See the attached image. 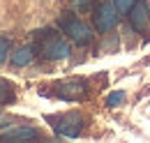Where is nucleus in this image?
<instances>
[{"mask_svg":"<svg viewBox=\"0 0 150 143\" xmlns=\"http://www.w3.org/2000/svg\"><path fill=\"white\" fill-rule=\"evenodd\" d=\"M139 0H113V5H115V9H118V14H129V9L136 5Z\"/></svg>","mask_w":150,"mask_h":143,"instance_id":"11","label":"nucleus"},{"mask_svg":"<svg viewBox=\"0 0 150 143\" xmlns=\"http://www.w3.org/2000/svg\"><path fill=\"white\" fill-rule=\"evenodd\" d=\"M125 102V92L122 90H115V92H111L109 97H106V106L109 108H115L118 104H122Z\"/></svg>","mask_w":150,"mask_h":143,"instance_id":"10","label":"nucleus"},{"mask_svg":"<svg viewBox=\"0 0 150 143\" xmlns=\"http://www.w3.org/2000/svg\"><path fill=\"white\" fill-rule=\"evenodd\" d=\"M39 132L35 127H7V129H2L0 132V139H5V141H28V139H37Z\"/></svg>","mask_w":150,"mask_h":143,"instance_id":"7","label":"nucleus"},{"mask_svg":"<svg viewBox=\"0 0 150 143\" xmlns=\"http://www.w3.org/2000/svg\"><path fill=\"white\" fill-rule=\"evenodd\" d=\"M14 97H16L14 86H12L9 81L0 79V104H9V102H14Z\"/></svg>","mask_w":150,"mask_h":143,"instance_id":"9","label":"nucleus"},{"mask_svg":"<svg viewBox=\"0 0 150 143\" xmlns=\"http://www.w3.org/2000/svg\"><path fill=\"white\" fill-rule=\"evenodd\" d=\"M53 95L65 102H81L88 97V81L83 79H67L53 86Z\"/></svg>","mask_w":150,"mask_h":143,"instance_id":"3","label":"nucleus"},{"mask_svg":"<svg viewBox=\"0 0 150 143\" xmlns=\"http://www.w3.org/2000/svg\"><path fill=\"white\" fill-rule=\"evenodd\" d=\"M53 129H56L58 136H65V139H76L79 134H81V129H83V118H81V113H65V115H60L53 120Z\"/></svg>","mask_w":150,"mask_h":143,"instance_id":"4","label":"nucleus"},{"mask_svg":"<svg viewBox=\"0 0 150 143\" xmlns=\"http://www.w3.org/2000/svg\"><path fill=\"white\" fill-rule=\"evenodd\" d=\"M93 7V0H72V9L74 12H88Z\"/></svg>","mask_w":150,"mask_h":143,"instance_id":"13","label":"nucleus"},{"mask_svg":"<svg viewBox=\"0 0 150 143\" xmlns=\"http://www.w3.org/2000/svg\"><path fill=\"white\" fill-rule=\"evenodd\" d=\"M58 28L69 37L76 46H88V44L93 42V37H95L93 28H90L88 23H83L81 18H76L74 14H69V12H65L62 16L58 18Z\"/></svg>","mask_w":150,"mask_h":143,"instance_id":"1","label":"nucleus"},{"mask_svg":"<svg viewBox=\"0 0 150 143\" xmlns=\"http://www.w3.org/2000/svg\"><path fill=\"white\" fill-rule=\"evenodd\" d=\"M148 21H150V9L143 5V2H136V5L129 9V23H132V28H134L136 33H146Z\"/></svg>","mask_w":150,"mask_h":143,"instance_id":"6","label":"nucleus"},{"mask_svg":"<svg viewBox=\"0 0 150 143\" xmlns=\"http://www.w3.org/2000/svg\"><path fill=\"white\" fill-rule=\"evenodd\" d=\"M33 58H35V46H21L16 51H12V65H16V67H23V65H30L33 62Z\"/></svg>","mask_w":150,"mask_h":143,"instance_id":"8","label":"nucleus"},{"mask_svg":"<svg viewBox=\"0 0 150 143\" xmlns=\"http://www.w3.org/2000/svg\"><path fill=\"white\" fill-rule=\"evenodd\" d=\"M7 55H12V42L7 37H0V62H5Z\"/></svg>","mask_w":150,"mask_h":143,"instance_id":"12","label":"nucleus"},{"mask_svg":"<svg viewBox=\"0 0 150 143\" xmlns=\"http://www.w3.org/2000/svg\"><path fill=\"white\" fill-rule=\"evenodd\" d=\"M42 55L46 60H65L72 53V46L67 39H62L60 33H53V30H44V37H42Z\"/></svg>","mask_w":150,"mask_h":143,"instance_id":"2","label":"nucleus"},{"mask_svg":"<svg viewBox=\"0 0 150 143\" xmlns=\"http://www.w3.org/2000/svg\"><path fill=\"white\" fill-rule=\"evenodd\" d=\"M118 9L113 2H102L97 9H95V30L97 33H109L115 28L118 23Z\"/></svg>","mask_w":150,"mask_h":143,"instance_id":"5","label":"nucleus"}]
</instances>
